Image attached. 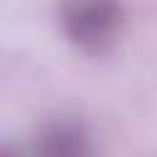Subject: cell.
<instances>
[{"label":"cell","instance_id":"cell-1","mask_svg":"<svg viewBox=\"0 0 157 157\" xmlns=\"http://www.w3.org/2000/svg\"><path fill=\"white\" fill-rule=\"evenodd\" d=\"M59 25L81 54L105 56L123 34L125 10L115 2H69L59 12Z\"/></svg>","mask_w":157,"mask_h":157},{"label":"cell","instance_id":"cell-2","mask_svg":"<svg viewBox=\"0 0 157 157\" xmlns=\"http://www.w3.org/2000/svg\"><path fill=\"white\" fill-rule=\"evenodd\" d=\"M32 157H98L91 128L71 115L49 118L34 135Z\"/></svg>","mask_w":157,"mask_h":157},{"label":"cell","instance_id":"cell-3","mask_svg":"<svg viewBox=\"0 0 157 157\" xmlns=\"http://www.w3.org/2000/svg\"><path fill=\"white\" fill-rule=\"evenodd\" d=\"M0 157H22L12 145H2V150H0Z\"/></svg>","mask_w":157,"mask_h":157}]
</instances>
